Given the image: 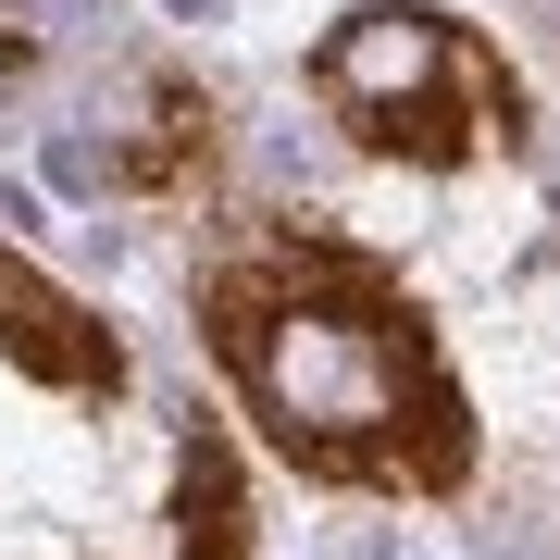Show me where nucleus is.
I'll return each instance as SVG.
<instances>
[{
  "label": "nucleus",
  "mask_w": 560,
  "mask_h": 560,
  "mask_svg": "<svg viewBox=\"0 0 560 560\" xmlns=\"http://www.w3.org/2000/svg\"><path fill=\"white\" fill-rule=\"evenodd\" d=\"M175 560H249V474L224 423L175 448Z\"/></svg>",
  "instance_id": "39448f33"
},
{
  "label": "nucleus",
  "mask_w": 560,
  "mask_h": 560,
  "mask_svg": "<svg viewBox=\"0 0 560 560\" xmlns=\"http://www.w3.org/2000/svg\"><path fill=\"white\" fill-rule=\"evenodd\" d=\"M200 349L224 361L261 448L312 486L361 499H448L474 474V399H460L436 324L399 261L324 224H249L200 275Z\"/></svg>",
  "instance_id": "f257e3e1"
},
{
  "label": "nucleus",
  "mask_w": 560,
  "mask_h": 560,
  "mask_svg": "<svg viewBox=\"0 0 560 560\" xmlns=\"http://www.w3.org/2000/svg\"><path fill=\"white\" fill-rule=\"evenodd\" d=\"M0 361L62 386V399H125V337L62 275H38L25 249H0Z\"/></svg>",
  "instance_id": "7ed1b4c3"
},
{
  "label": "nucleus",
  "mask_w": 560,
  "mask_h": 560,
  "mask_svg": "<svg viewBox=\"0 0 560 560\" xmlns=\"http://www.w3.org/2000/svg\"><path fill=\"white\" fill-rule=\"evenodd\" d=\"M212 125H224V113L200 101V88L162 75V88H150V125L101 162V175H113V187H138V200H187V187L212 175Z\"/></svg>",
  "instance_id": "20e7f679"
},
{
  "label": "nucleus",
  "mask_w": 560,
  "mask_h": 560,
  "mask_svg": "<svg viewBox=\"0 0 560 560\" xmlns=\"http://www.w3.org/2000/svg\"><path fill=\"white\" fill-rule=\"evenodd\" d=\"M312 101L349 125V150L411 162V175H460L486 150H523V75L499 62L486 25L436 13V0H361L312 38Z\"/></svg>",
  "instance_id": "f03ea898"
}]
</instances>
